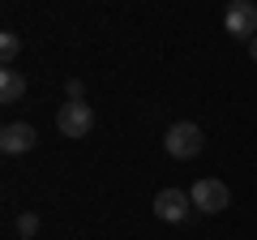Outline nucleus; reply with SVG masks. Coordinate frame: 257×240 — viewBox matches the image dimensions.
<instances>
[{
	"label": "nucleus",
	"instance_id": "f257e3e1",
	"mask_svg": "<svg viewBox=\"0 0 257 240\" xmlns=\"http://www.w3.org/2000/svg\"><path fill=\"white\" fill-rule=\"evenodd\" d=\"M189 197H193V210H202V214H219V210L231 206V189L223 185L219 176H202V180L189 189Z\"/></svg>",
	"mask_w": 257,
	"mask_h": 240
},
{
	"label": "nucleus",
	"instance_id": "f03ea898",
	"mask_svg": "<svg viewBox=\"0 0 257 240\" xmlns=\"http://www.w3.org/2000/svg\"><path fill=\"white\" fill-rule=\"evenodd\" d=\"M202 146H206L202 129L189 125V120H176L172 129L163 133V150H167L172 159H193V155H202Z\"/></svg>",
	"mask_w": 257,
	"mask_h": 240
},
{
	"label": "nucleus",
	"instance_id": "7ed1b4c3",
	"mask_svg": "<svg viewBox=\"0 0 257 240\" xmlns=\"http://www.w3.org/2000/svg\"><path fill=\"white\" fill-rule=\"evenodd\" d=\"M223 26H227L231 39H257V5L253 0H231L227 13H223Z\"/></svg>",
	"mask_w": 257,
	"mask_h": 240
},
{
	"label": "nucleus",
	"instance_id": "20e7f679",
	"mask_svg": "<svg viewBox=\"0 0 257 240\" xmlns=\"http://www.w3.org/2000/svg\"><path fill=\"white\" fill-rule=\"evenodd\" d=\"M56 129H60V138H86V133L94 129L90 103H64V107L56 111Z\"/></svg>",
	"mask_w": 257,
	"mask_h": 240
},
{
	"label": "nucleus",
	"instance_id": "39448f33",
	"mask_svg": "<svg viewBox=\"0 0 257 240\" xmlns=\"http://www.w3.org/2000/svg\"><path fill=\"white\" fill-rule=\"evenodd\" d=\"M155 214L163 223H184L193 214V197L184 193V189H163V193L155 197Z\"/></svg>",
	"mask_w": 257,
	"mask_h": 240
},
{
	"label": "nucleus",
	"instance_id": "423d86ee",
	"mask_svg": "<svg viewBox=\"0 0 257 240\" xmlns=\"http://www.w3.org/2000/svg\"><path fill=\"white\" fill-rule=\"evenodd\" d=\"M35 142H39V133L30 129V125H5V129H0V150H5V155H26Z\"/></svg>",
	"mask_w": 257,
	"mask_h": 240
},
{
	"label": "nucleus",
	"instance_id": "0eeeda50",
	"mask_svg": "<svg viewBox=\"0 0 257 240\" xmlns=\"http://www.w3.org/2000/svg\"><path fill=\"white\" fill-rule=\"evenodd\" d=\"M22 94H26V77L18 69H5L0 73V103H18Z\"/></svg>",
	"mask_w": 257,
	"mask_h": 240
},
{
	"label": "nucleus",
	"instance_id": "6e6552de",
	"mask_svg": "<svg viewBox=\"0 0 257 240\" xmlns=\"http://www.w3.org/2000/svg\"><path fill=\"white\" fill-rule=\"evenodd\" d=\"M18 52H22V39L13 35V30H5V35H0V60H5V65H13V60H18Z\"/></svg>",
	"mask_w": 257,
	"mask_h": 240
},
{
	"label": "nucleus",
	"instance_id": "1a4fd4ad",
	"mask_svg": "<svg viewBox=\"0 0 257 240\" xmlns=\"http://www.w3.org/2000/svg\"><path fill=\"white\" fill-rule=\"evenodd\" d=\"M18 231H22V240H35V231H39V214H18Z\"/></svg>",
	"mask_w": 257,
	"mask_h": 240
},
{
	"label": "nucleus",
	"instance_id": "9d476101",
	"mask_svg": "<svg viewBox=\"0 0 257 240\" xmlns=\"http://www.w3.org/2000/svg\"><path fill=\"white\" fill-rule=\"evenodd\" d=\"M82 94H86V90H82V82L73 77V82H69V103H82Z\"/></svg>",
	"mask_w": 257,
	"mask_h": 240
},
{
	"label": "nucleus",
	"instance_id": "9b49d317",
	"mask_svg": "<svg viewBox=\"0 0 257 240\" xmlns=\"http://www.w3.org/2000/svg\"><path fill=\"white\" fill-rule=\"evenodd\" d=\"M248 56H253V65H257V39H253V43H248Z\"/></svg>",
	"mask_w": 257,
	"mask_h": 240
}]
</instances>
